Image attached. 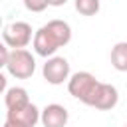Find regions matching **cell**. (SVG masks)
<instances>
[{"instance_id": "1", "label": "cell", "mask_w": 127, "mask_h": 127, "mask_svg": "<svg viewBox=\"0 0 127 127\" xmlns=\"http://www.w3.org/2000/svg\"><path fill=\"white\" fill-rule=\"evenodd\" d=\"M71 40V28L64 20H50L34 34V52L42 58H52Z\"/></svg>"}, {"instance_id": "2", "label": "cell", "mask_w": 127, "mask_h": 127, "mask_svg": "<svg viewBox=\"0 0 127 127\" xmlns=\"http://www.w3.org/2000/svg\"><path fill=\"white\" fill-rule=\"evenodd\" d=\"M6 71L16 79H28L36 71V60L26 48L10 50V58L6 62Z\"/></svg>"}, {"instance_id": "3", "label": "cell", "mask_w": 127, "mask_h": 127, "mask_svg": "<svg viewBox=\"0 0 127 127\" xmlns=\"http://www.w3.org/2000/svg\"><path fill=\"white\" fill-rule=\"evenodd\" d=\"M97 85H99L97 77L93 73H89V71H77V73H73L67 79V91H69V95H73L75 99H79L85 105H89V101H91Z\"/></svg>"}, {"instance_id": "4", "label": "cell", "mask_w": 127, "mask_h": 127, "mask_svg": "<svg viewBox=\"0 0 127 127\" xmlns=\"http://www.w3.org/2000/svg\"><path fill=\"white\" fill-rule=\"evenodd\" d=\"M2 40L8 48L18 50V48H26L30 42H34L32 36V26L28 22H10L4 26L2 32Z\"/></svg>"}, {"instance_id": "5", "label": "cell", "mask_w": 127, "mask_h": 127, "mask_svg": "<svg viewBox=\"0 0 127 127\" xmlns=\"http://www.w3.org/2000/svg\"><path fill=\"white\" fill-rule=\"evenodd\" d=\"M44 79L52 85H62L64 81L69 79V64L65 58L62 56H52L46 60L44 67H42Z\"/></svg>"}, {"instance_id": "6", "label": "cell", "mask_w": 127, "mask_h": 127, "mask_svg": "<svg viewBox=\"0 0 127 127\" xmlns=\"http://www.w3.org/2000/svg\"><path fill=\"white\" fill-rule=\"evenodd\" d=\"M119 101V91L115 85L111 83H101L97 85L91 101H89V107H95V109H101V111H107V109H113Z\"/></svg>"}, {"instance_id": "7", "label": "cell", "mask_w": 127, "mask_h": 127, "mask_svg": "<svg viewBox=\"0 0 127 127\" xmlns=\"http://www.w3.org/2000/svg\"><path fill=\"white\" fill-rule=\"evenodd\" d=\"M42 117V111L30 101L28 105L20 107V109H8L6 111V119L12 121V123H18L22 127H36V123L40 121Z\"/></svg>"}, {"instance_id": "8", "label": "cell", "mask_w": 127, "mask_h": 127, "mask_svg": "<svg viewBox=\"0 0 127 127\" xmlns=\"http://www.w3.org/2000/svg\"><path fill=\"white\" fill-rule=\"evenodd\" d=\"M67 119H69V113L64 105L60 103H50L42 109V125L44 127H65L67 125Z\"/></svg>"}, {"instance_id": "9", "label": "cell", "mask_w": 127, "mask_h": 127, "mask_svg": "<svg viewBox=\"0 0 127 127\" xmlns=\"http://www.w3.org/2000/svg\"><path fill=\"white\" fill-rule=\"evenodd\" d=\"M4 103H6V109H20L24 105L30 103V95L24 87H8L4 91Z\"/></svg>"}, {"instance_id": "10", "label": "cell", "mask_w": 127, "mask_h": 127, "mask_svg": "<svg viewBox=\"0 0 127 127\" xmlns=\"http://www.w3.org/2000/svg\"><path fill=\"white\" fill-rule=\"evenodd\" d=\"M111 65L117 71H127V42H117L111 48Z\"/></svg>"}, {"instance_id": "11", "label": "cell", "mask_w": 127, "mask_h": 127, "mask_svg": "<svg viewBox=\"0 0 127 127\" xmlns=\"http://www.w3.org/2000/svg\"><path fill=\"white\" fill-rule=\"evenodd\" d=\"M73 6L81 16H95L101 8L99 0H73Z\"/></svg>"}, {"instance_id": "12", "label": "cell", "mask_w": 127, "mask_h": 127, "mask_svg": "<svg viewBox=\"0 0 127 127\" xmlns=\"http://www.w3.org/2000/svg\"><path fill=\"white\" fill-rule=\"evenodd\" d=\"M50 6L48 0H24V8L28 12H44Z\"/></svg>"}, {"instance_id": "13", "label": "cell", "mask_w": 127, "mask_h": 127, "mask_svg": "<svg viewBox=\"0 0 127 127\" xmlns=\"http://www.w3.org/2000/svg\"><path fill=\"white\" fill-rule=\"evenodd\" d=\"M50 2V6H64L67 0H48Z\"/></svg>"}, {"instance_id": "14", "label": "cell", "mask_w": 127, "mask_h": 127, "mask_svg": "<svg viewBox=\"0 0 127 127\" xmlns=\"http://www.w3.org/2000/svg\"><path fill=\"white\" fill-rule=\"evenodd\" d=\"M2 127H22V125H18V123H12V121H8V119H6Z\"/></svg>"}, {"instance_id": "15", "label": "cell", "mask_w": 127, "mask_h": 127, "mask_svg": "<svg viewBox=\"0 0 127 127\" xmlns=\"http://www.w3.org/2000/svg\"><path fill=\"white\" fill-rule=\"evenodd\" d=\"M125 127H127V125H125Z\"/></svg>"}]
</instances>
